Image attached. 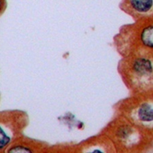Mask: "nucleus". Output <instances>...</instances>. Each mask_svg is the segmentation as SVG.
Wrapping results in <instances>:
<instances>
[{
    "instance_id": "nucleus-1",
    "label": "nucleus",
    "mask_w": 153,
    "mask_h": 153,
    "mask_svg": "<svg viewBox=\"0 0 153 153\" xmlns=\"http://www.w3.org/2000/svg\"><path fill=\"white\" fill-rule=\"evenodd\" d=\"M131 2L133 7L139 12H146L152 6V0H131Z\"/></svg>"
},
{
    "instance_id": "nucleus-2",
    "label": "nucleus",
    "mask_w": 153,
    "mask_h": 153,
    "mask_svg": "<svg viewBox=\"0 0 153 153\" xmlns=\"http://www.w3.org/2000/svg\"><path fill=\"white\" fill-rule=\"evenodd\" d=\"M139 117L144 121H151L152 120V108L147 103L143 104L139 110Z\"/></svg>"
},
{
    "instance_id": "nucleus-3",
    "label": "nucleus",
    "mask_w": 153,
    "mask_h": 153,
    "mask_svg": "<svg viewBox=\"0 0 153 153\" xmlns=\"http://www.w3.org/2000/svg\"><path fill=\"white\" fill-rule=\"evenodd\" d=\"M152 31V26H150L149 27L144 29L142 33V39L143 42H144L145 45L149 46L150 47H152L153 46Z\"/></svg>"
},
{
    "instance_id": "nucleus-4",
    "label": "nucleus",
    "mask_w": 153,
    "mask_h": 153,
    "mask_svg": "<svg viewBox=\"0 0 153 153\" xmlns=\"http://www.w3.org/2000/svg\"><path fill=\"white\" fill-rule=\"evenodd\" d=\"M10 142V137L7 136L3 129L0 127V149L4 147Z\"/></svg>"
},
{
    "instance_id": "nucleus-5",
    "label": "nucleus",
    "mask_w": 153,
    "mask_h": 153,
    "mask_svg": "<svg viewBox=\"0 0 153 153\" xmlns=\"http://www.w3.org/2000/svg\"><path fill=\"white\" fill-rule=\"evenodd\" d=\"M9 152H31L29 149L23 146H15L9 150Z\"/></svg>"
}]
</instances>
